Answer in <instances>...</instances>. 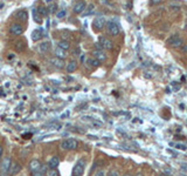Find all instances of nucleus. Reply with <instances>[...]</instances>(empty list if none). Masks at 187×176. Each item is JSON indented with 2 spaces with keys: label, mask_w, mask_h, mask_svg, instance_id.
<instances>
[{
  "label": "nucleus",
  "mask_w": 187,
  "mask_h": 176,
  "mask_svg": "<svg viewBox=\"0 0 187 176\" xmlns=\"http://www.w3.org/2000/svg\"><path fill=\"white\" fill-rule=\"evenodd\" d=\"M2 155H4V147L0 144V160L2 159Z\"/></svg>",
  "instance_id": "7c9ffc66"
},
{
  "label": "nucleus",
  "mask_w": 187,
  "mask_h": 176,
  "mask_svg": "<svg viewBox=\"0 0 187 176\" xmlns=\"http://www.w3.org/2000/svg\"><path fill=\"white\" fill-rule=\"evenodd\" d=\"M66 14H67V12L66 10H62V11H59V12H56V17L59 18V19H63L65 17H66Z\"/></svg>",
  "instance_id": "bb28decb"
},
{
  "label": "nucleus",
  "mask_w": 187,
  "mask_h": 176,
  "mask_svg": "<svg viewBox=\"0 0 187 176\" xmlns=\"http://www.w3.org/2000/svg\"><path fill=\"white\" fill-rule=\"evenodd\" d=\"M54 54H55L56 58H60V59H65V58L67 56L66 51H65V49H62V48H60L59 46H57V48L55 49Z\"/></svg>",
  "instance_id": "a211bd4d"
},
{
  "label": "nucleus",
  "mask_w": 187,
  "mask_h": 176,
  "mask_svg": "<svg viewBox=\"0 0 187 176\" xmlns=\"http://www.w3.org/2000/svg\"><path fill=\"white\" fill-rule=\"evenodd\" d=\"M11 163V159L10 157H5L1 161V163H0V174H8Z\"/></svg>",
  "instance_id": "39448f33"
},
{
  "label": "nucleus",
  "mask_w": 187,
  "mask_h": 176,
  "mask_svg": "<svg viewBox=\"0 0 187 176\" xmlns=\"http://www.w3.org/2000/svg\"><path fill=\"white\" fill-rule=\"evenodd\" d=\"M27 17H28V13L26 10H20L15 13V18L20 21H26L27 20Z\"/></svg>",
  "instance_id": "dca6fc26"
},
{
  "label": "nucleus",
  "mask_w": 187,
  "mask_h": 176,
  "mask_svg": "<svg viewBox=\"0 0 187 176\" xmlns=\"http://www.w3.org/2000/svg\"><path fill=\"white\" fill-rule=\"evenodd\" d=\"M41 38H42L41 31H39V30L33 31V33H32V39H33V41H39Z\"/></svg>",
  "instance_id": "412c9836"
},
{
  "label": "nucleus",
  "mask_w": 187,
  "mask_h": 176,
  "mask_svg": "<svg viewBox=\"0 0 187 176\" xmlns=\"http://www.w3.org/2000/svg\"><path fill=\"white\" fill-rule=\"evenodd\" d=\"M187 51V46H184V47H182V52H186Z\"/></svg>",
  "instance_id": "473e14b6"
},
{
  "label": "nucleus",
  "mask_w": 187,
  "mask_h": 176,
  "mask_svg": "<svg viewBox=\"0 0 187 176\" xmlns=\"http://www.w3.org/2000/svg\"><path fill=\"white\" fill-rule=\"evenodd\" d=\"M10 33L12 35H21L23 33V27L21 24H13L10 27Z\"/></svg>",
  "instance_id": "1a4fd4ad"
},
{
  "label": "nucleus",
  "mask_w": 187,
  "mask_h": 176,
  "mask_svg": "<svg viewBox=\"0 0 187 176\" xmlns=\"http://www.w3.org/2000/svg\"><path fill=\"white\" fill-rule=\"evenodd\" d=\"M89 6H90V7L88 8V11L83 12V14H84V15H88L89 13H91V12L94 11V8H95V7H94V5H89Z\"/></svg>",
  "instance_id": "cd10ccee"
},
{
  "label": "nucleus",
  "mask_w": 187,
  "mask_h": 176,
  "mask_svg": "<svg viewBox=\"0 0 187 176\" xmlns=\"http://www.w3.org/2000/svg\"><path fill=\"white\" fill-rule=\"evenodd\" d=\"M163 0H150V4L151 5H158L159 2H161Z\"/></svg>",
  "instance_id": "c756f323"
},
{
  "label": "nucleus",
  "mask_w": 187,
  "mask_h": 176,
  "mask_svg": "<svg viewBox=\"0 0 187 176\" xmlns=\"http://www.w3.org/2000/svg\"><path fill=\"white\" fill-rule=\"evenodd\" d=\"M88 64L91 67H94V68H96V67H98L99 65H101V62H99L96 58H91V59H88Z\"/></svg>",
  "instance_id": "5701e85b"
},
{
  "label": "nucleus",
  "mask_w": 187,
  "mask_h": 176,
  "mask_svg": "<svg viewBox=\"0 0 187 176\" xmlns=\"http://www.w3.org/2000/svg\"><path fill=\"white\" fill-rule=\"evenodd\" d=\"M86 7H87L86 1L84 0H78L76 4L74 5L73 11H74V13H76V14H82L83 12L86 11Z\"/></svg>",
  "instance_id": "0eeeda50"
},
{
  "label": "nucleus",
  "mask_w": 187,
  "mask_h": 176,
  "mask_svg": "<svg viewBox=\"0 0 187 176\" xmlns=\"http://www.w3.org/2000/svg\"><path fill=\"white\" fill-rule=\"evenodd\" d=\"M50 48H52V45H50L49 41H44V42H41V44L39 45V51H40L41 53H47V52H49Z\"/></svg>",
  "instance_id": "2eb2a0df"
},
{
  "label": "nucleus",
  "mask_w": 187,
  "mask_h": 176,
  "mask_svg": "<svg viewBox=\"0 0 187 176\" xmlns=\"http://www.w3.org/2000/svg\"><path fill=\"white\" fill-rule=\"evenodd\" d=\"M56 11H57V5L56 4L49 5V7H48V12L49 13H56Z\"/></svg>",
  "instance_id": "a878e982"
},
{
  "label": "nucleus",
  "mask_w": 187,
  "mask_h": 176,
  "mask_svg": "<svg viewBox=\"0 0 187 176\" xmlns=\"http://www.w3.org/2000/svg\"><path fill=\"white\" fill-rule=\"evenodd\" d=\"M36 12L42 17V18H44V17H47L48 14H49V12H48V8L46 7V6H39L38 8H36Z\"/></svg>",
  "instance_id": "6ab92c4d"
},
{
  "label": "nucleus",
  "mask_w": 187,
  "mask_h": 176,
  "mask_svg": "<svg viewBox=\"0 0 187 176\" xmlns=\"http://www.w3.org/2000/svg\"><path fill=\"white\" fill-rule=\"evenodd\" d=\"M29 169H31V171L33 173L34 175H36V176H40V175H42V174H46V173H47L46 168L42 167V163H41L39 160H36V159H34V160H32V161L29 162Z\"/></svg>",
  "instance_id": "f257e3e1"
},
{
  "label": "nucleus",
  "mask_w": 187,
  "mask_h": 176,
  "mask_svg": "<svg viewBox=\"0 0 187 176\" xmlns=\"http://www.w3.org/2000/svg\"><path fill=\"white\" fill-rule=\"evenodd\" d=\"M57 46H59L60 48L65 49V51H68V49L70 48V44H69V41H67V40H61V41H59Z\"/></svg>",
  "instance_id": "aec40b11"
},
{
  "label": "nucleus",
  "mask_w": 187,
  "mask_h": 176,
  "mask_svg": "<svg viewBox=\"0 0 187 176\" xmlns=\"http://www.w3.org/2000/svg\"><path fill=\"white\" fill-rule=\"evenodd\" d=\"M179 38H180V36H179V34H178V33H174V34H172V35H171V36H170V38L167 39V41H166V42H167V45L172 46V45H173V42L176 41V39H179Z\"/></svg>",
  "instance_id": "4be33fe9"
},
{
  "label": "nucleus",
  "mask_w": 187,
  "mask_h": 176,
  "mask_svg": "<svg viewBox=\"0 0 187 176\" xmlns=\"http://www.w3.org/2000/svg\"><path fill=\"white\" fill-rule=\"evenodd\" d=\"M20 171H21V165H20L19 162H13V163H11L8 174L15 175V174H18V173H20Z\"/></svg>",
  "instance_id": "9b49d317"
},
{
  "label": "nucleus",
  "mask_w": 187,
  "mask_h": 176,
  "mask_svg": "<svg viewBox=\"0 0 187 176\" xmlns=\"http://www.w3.org/2000/svg\"><path fill=\"white\" fill-rule=\"evenodd\" d=\"M48 175H54V176H57L59 175V171L56 170V169H52V171H49V173H47Z\"/></svg>",
  "instance_id": "c85d7f7f"
},
{
  "label": "nucleus",
  "mask_w": 187,
  "mask_h": 176,
  "mask_svg": "<svg viewBox=\"0 0 187 176\" xmlns=\"http://www.w3.org/2000/svg\"><path fill=\"white\" fill-rule=\"evenodd\" d=\"M14 47H15V51H17V52L21 53V52H23V51L27 48V44H26L25 40H19V41L15 42Z\"/></svg>",
  "instance_id": "ddd939ff"
},
{
  "label": "nucleus",
  "mask_w": 187,
  "mask_h": 176,
  "mask_svg": "<svg viewBox=\"0 0 187 176\" xmlns=\"http://www.w3.org/2000/svg\"><path fill=\"white\" fill-rule=\"evenodd\" d=\"M50 62H52V65L53 66L57 67V68H63L65 67V62H63V59H60V58H54V59H52L50 60Z\"/></svg>",
  "instance_id": "f3484780"
},
{
  "label": "nucleus",
  "mask_w": 187,
  "mask_h": 176,
  "mask_svg": "<svg viewBox=\"0 0 187 176\" xmlns=\"http://www.w3.org/2000/svg\"><path fill=\"white\" fill-rule=\"evenodd\" d=\"M47 1H52V0H47Z\"/></svg>",
  "instance_id": "f704fd0d"
},
{
  "label": "nucleus",
  "mask_w": 187,
  "mask_h": 176,
  "mask_svg": "<svg viewBox=\"0 0 187 176\" xmlns=\"http://www.w3.org/2000/svg\"><path fill=\"white\" fill-rule=\"evenodd\" d=\"M99 44H101V47L103 49H107V51H110L113 47V42L111 40H109L108 38H104V36L99 38Z\"/></svg>",
  "instance_id": "6e6552de"
},
{
  "label": "nucleus",
  "mask_w": 187,
  "mask_h": 176,
  "mask_svg": "<svg viewBox=\"0 0 187 176\" xmlns=\"http://www.w3.org/2000/svg\"><path fill=\"white\" fill-rule=\"evenodd\" d=\"M92 55H94V58H96L98 60L99 62H104L107 60V54L102 49H95L92 52Z\"/></svg>",
  "instance_id": "9d476101"
},
{
  "label": "nucleus",
  "mask_w": 187,
  "mask_h": 176,
  "mask_svg": "<svg viewBox=\"0 0 187 176\" xmlns=\"http://www.w3.org/2000/svg\"><path fill=\"white\" fill-rule=\"evenodd\" d=\"M59 165H60V159H59L57 156H53V157L49 160V162H48L49 169H57Z\"/></svg>",
  "instance_id": "4468645a"
},
{
  "label": "nucleus",
  "mask_w": 187,
  "mask_h": 176,
  "mask_svg": "<svg viewBox=\"0 0 187 176\" xmlns=\"http://www.w3.org/2000/svg\"><path fill=\"white\" fill-rule=\"evenodd\" d=\"M78 147V142L75 139H66L61 142V148L65 150H74Z\"/></svg>",
  "instance_id": "f03ea898"
},
{
  "label": "nucleus",
  "mask_w": 187,
  "mask_h": 176,
  "mask_svg": "<svg viewBox=\"0 0 187 176\" xmlns=\"http://www.w3.org/2000/svg\"><path fill=\"white\" fill-rule=\"evenodd\" d=\"M118 174H119V173H118V171H115V170H113V171H110V175H118Z\"/></svg>",
  "instance_id": "2f4dec72"
},
{
  "label": "nucleus",
  "mask_w": 187,
  "mask_h": 176,
  "mask_svg": "<svg viewBox=\"0 0 187 176\" xmlns=\"http://www.w3.org/2000/svg\"><path fill=\"white\" fill-rule=\"evenodd\" d=\"M182 44H184L182 39H181V38H179V39H176V41L173 42L172 47H174V48H178V47H181V46H182Z\"/></svg>",
  "instance_id": "393cba45"
},
{
  "label": "nucleus",
  "mask_w": 187,
  "mask_h": 176,
  "mask_svg": "<svg viewBox=\"0 0 187 176\" xmlns=\"http://www.w3.org/2000/svg\"><path fill=\"white\" fill-rule=\"evenodd\" d=\"M84 168H86V161L82 159V160H80L76 165H74V168H73V171H71L73 176H81V175H83V173H84Z\"/></svg>",
  "instance_id": "7ed1b4c3"
},
{
  "label": "nucleus",
  "mask_w": 187,
  "mask_h": 176,
  "mask_svg": "<svg viewBox=\"0 0 187 176\" xmlns=\"http://www.w3.org/2000/svg\"><path fill=\"white\" fill-rule=\"evenodd\" d=\"M105 25H107V21L104 19V17H96L92 21V27L95 31H102Z\"/></svg>",
  "instance_id": "20e7f679"
},
{
  "label": "nucleus",
  "mask_w": 187,
  "mask_h": 176,
  "mask_svg": "<svg viewBox=\"0 0 187 176\" xmlns=\"http://www.w3.org/2000/svg\"><path fill=\"white\" fill-rule=\"evenodd\" d=\"M105 26H107V28H108V33L109 34L113 35V36H116V35L119 34V27H118V25H117L116 22L109 21V22H107Z\"/></svg>",
  "instance_id": "423d86ee"
},
{
  "label": "nucleus",
  "mask_w": 187,
  "mask_h": 176,
  "mask_svg": "<svg viewBox=\"0 0 187 176\" xmlns=\"http://www.w3.org/2000/svg\"><path fill=\"white\" fill-rule=\"evenodd\" d=\"M33 18H34V20L38 22V24H41V22H42V17L36 12V10L33 11Z\"/></svg>",
  "instance_id": "b1692460"
},
{
  "label": "nucleus",
  "mask_w": 187,
  "mask_h": 176,
  "mask_svg": "<svg viewBox=\"0 0 187 176\" xmlns=\"http://www.w3.org/2000/svg\"><path fill=\"white\" fill-rule=\"evenodd\" d=\"M185 30L187 31V19H186V21H185Z\"/></svg>",
  "instance_id": "72a5a7b5"
},
{
  "label": "nucleus",
  "mask_w": 187,
  "mask_h": 176,
  "mask_svg": "<svg viewBox=\"0 0 187 176\" xmlns=\"http://www.w3.org/2000/svg\"><path fill=\"white\" fill-rule=\"evenodd\" d=\"M77 67H78V65H77V61H75V60H70L66 66L67 73H74V72L77 69Z\"/></svg>",
  "instance_id": "f8f14e48"
}]
</instances>
